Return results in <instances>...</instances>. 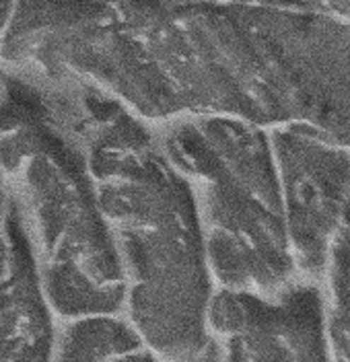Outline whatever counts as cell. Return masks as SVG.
Here are the masks:
<instances>
[{
	"mask_svg": "<svg viewBox=\"0 0 350 362\" xmlns=\"http://www.w3.org/2000/svg\"><path fill=\"white\" fill-rule=\"evenodd\" d=\"M0 165L56 321L122 313V272L78 134L72 81L0 68Z\"/></svg>",
	"mask_w": 350,
	"mask_h": 362,
	"instance_id": "obj_2",
	"label": "cell"
},
{
	"mask_svg": "<svg viewBox=\"0 0 350 362\" xmlns=\"http://www.w3.org/2000/svg\"><path fill=\"white\" fill-rule=\"evenodd\" d=\"M153 132L186 181L218 293L270 296L301 280L268 130L227 117H189Z\"/></svg>",
	"mask_w": 350,
	"mask_h": 362,
	"instance_id": "obj_3",
	"label": "cell"
},
{
	"mask_svg": "<svg viewBox=\"0 0 350 362\" xmlns=\"http://www.w3.org/2000/svg\"><path fill=\"white\" fill-rule=\"evenodd\" d=\"M76 124L116 247L122 313L161 362H216L218 288L186 181L153 128L83 83Z\"/></svg>",
	"mask_w": 350,
	"mask_h": 362,
	"instance_id": "obj_1",
	"label": "cell"
},
{
	"mask_svg": "<svg viewBox=\"0 0 350 362\" xmlns=\"http://www.w3.org/2000/svg\"><path fill=\"white\" fill-rule=\"evenodd\" d=\"M212 332L216 362H329L317 282L270 296L218 293Z\"/></svg>",
	"mask_w": 350,
	"mask_h": 362,
	"instance_id": "obj_5",
	"label": "cell"
},
{
	"mask_svg": "<svg viewBox=\"0 0 350 362\" xmlns=\"http://www.w3.org/2000/svg\"><path fill=\"white\" fill-rule=\"evenodd\" d=\"M52 362H161L124 313L56 321Z\"/></svg>",
	"mask_w": 350,
	"mask_h": 362,
	"instance_id": "obj_7",
	"label": "cell"
},
{
	"mask_svg": "<svg viewBox=\"0 0 350 362\" xmlns=\"http://www.w3.org/2000/svg\"><path fill=\"white\" fill-rule=\"evenodd\" d=\"M317 284L329 362H350V210Z\"/></svg>",
	"mask_w": 350,
	"mask_h": 362,
	"instance_id": "obj_8",
	"label": "cell"
},
{
	"mask_svg": "<svg viewBox=\"0 0 350 362\" xmlns=\"http://www.w3.org/2000/svg\"><path fill=\"white\" fill-rule=\"evenodd\" d=\"M295 270L320 282L350 210V148L299 130H270Z\"/></svg>",
	"mask_w": 350,
	"mask_h": 362,
	"instance_id": "obj_4",
	"label": "cell"
},
{
	"mask_svg": "<svg viewBox=\"0 0 350 362\" xmlns=\"http://www.w3.org/2000/svg\"><path fill=\"white\" fill-rule=\"evenodd\" d=\"M15 241V268L0 288V362H52L56 315L52 313L19 225L8 212Z\"/></svg>",
	"mask_w": 350,
	"mask_h": 362,
	"instance_id": "obj_6",
	"label": "cell"
},
{
	"mask_svg": "<svg viewBox=\"0 0 350 362\" xmlns=\"http://www.w3.org/2000/svg\"><path fill=\"white\" fill-rule=\"evenodd\" d=\"M13 8H15V2H0V47L4 44L6 31H8V23H11V17H13Z\"/></svg>",
	"mask_w": 350,
	"mask_h": 362,
	"instance_id": "obj_11",
	"label": "cell"
},
{
	"mask_svg": "<svg viewBox=\"0 0 350 362\" xmlns=\"http://www.w3.org/2000/svg\"><path fill=\"white\" fill-rule=\"evenodd\" d=\"M8 212H11V200H8V189H6L4 171H2V165H0V226H4Z\"/></svg>",
	"mask_w": 350,
	"mask_h": 362,
	"instance_id": "obj_10",
	"label": "cell"
},
{
	"mask_svg": "<svg viewBox=\"0 0 350 362\" xmlns=\"http://www.w3.org/2000/svg\"><path fill=\"white\" fill-rule=\"evenodd\" d=\"M327 11L336 17H340L342 21L350 23V2H322Z\"/></svg>",
	"mask_w": 350,
	"mask_h": 362,
	"instance_id": "obj_12",
	"label": "cell"
},
{
	"mask_svg": "<svg viewBox=\"0 0 350 362\" xmlns=\"http://www.w3.org/2000/svg\"><path fill=\"white\" fill-rule=\"evenodd\" d=\"M15 241L13 235L8 230V225L0 226V288L6 284V280L11 278L13 268H15Z\"/></svg>",
	"mask_w": 350,
	"mask_h": 362,
	"instance_id": "obj_9",
	"label": "cell"
}]
</instances>
